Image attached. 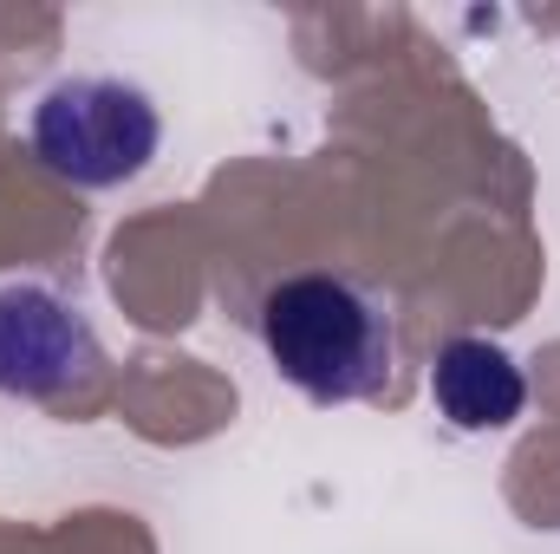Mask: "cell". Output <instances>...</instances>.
I'll return each instance as SVG.
<instances>
[{"label":"cell","instance_id":"7a4b0ae2","mask_svg":"<svg viewBox=\"0 0 560 554\" xmlns=\"http://www.w3.org/2000/svg\"><path fill=\"white\" fill-rule=\"evenodd\" d=\"M163 143V112L138 79L72 72L33 105V157L72 189H118L150 170Z\"/></svg>","mask_w":560,"mask_h":554},{"label":"cell","instance_id":"6da1fadb","mask_svg":"<svg viewBox=\"0 0 560 554\" xmlns=\"http://www.w3.org/2000/svg\"><path fill=\"white\" fill-rule=\"evenodd\" d=\"M261 346L275 372L313 405H352L398 372V313L372 280L287 275L261 293Z\"/></svg>","mask_w":560,"mask_h":554},{"label":"cell","instance_id":"3957f363","mask_svg":"<svg viewBox=\"0 0 560 554\" xmlns=\"http://www.w3.org/2000/svg\"><path fill=\"white\" fill-rule=\"evenodd\" d=\"M98 379H105V353L85 307L46 280H7L0 287V399L72 405V399H92Z\"/></svg>","mask_w":560,"mask_h":554},{"label":"cell","instance_id":"277c9868","mask_svg":"<svg viewBox=\"0 0 560 554\" xmlns=\"http://www.w3.org/2000/svg\"><path fill=\"white\" fill-rule=\"evenodd\" d=\"M430 399L456 430H509L528 405V379H522L509 346H495L482 333H463V339H450L436 353Z\"/></svg>","mask_w":560,"mask_h":554}]
</instances>
